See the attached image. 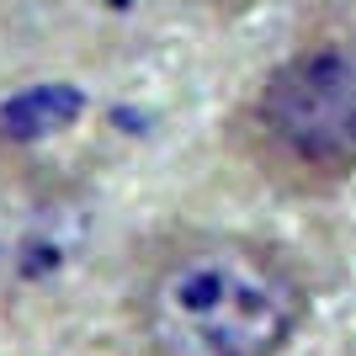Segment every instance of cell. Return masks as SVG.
<instances>
[{
  "label": "cell",
  "mask_w": 356,
  "mask_h": 356,
  "mask_svg": "<svg viewBox=\"0 0 356 356\" xmlns=\"http://www.w3.org/2000/svg\"><path fill=\"white\" fill-rule=\"evenodd\" d=\"M309 319V261L255 229H176L122 287L134 356H287Z\"/></svg>",
  "instance_id": "6da1fadb"
},
{
  "label": "cell",
  "mask_w": 356,
  "mask_h": 356,
  "mask_svg": "<svg viewBox=\"0 0 356 356\" xmlns=\"http://www.w3.org/2000/svg\"><path fill=\"white\" fill-rule=\"evenodd\" d=\"M223 149L266 192L330 202L356 181V27L309 32L229 106Z\"/></svg>",
  "instance_id": "7a4b0ae2"
},
{
  "label": "cell",
  "mask_w": 356,
  "mask_h": 356,
  "mask_svg": "<svg viewBox=\"0 0 356 356\" xmlns=\"http://www.w3.org/2000/svg\"><path fill=\"white\" fill-rule=\"evenodd\" d=\"M102 208L86 181L11 160L0 176V325L38 319L86 277Z\"/></svg>",
  "instance_id": "3957f363"
},
{
  "label": "cell",
  "mask_w": 356,
  "mask_h": 356,
  "mask_svg": "<svg viewBox=\"0 0 356 356\" xmlns=\"http://www.w3.org/2000/svg\"><path fill=\"white\" fill-rule=\"evenodd\" d=\"M192 6H208V11H245L255 0H192Z\"/></svg>",
  "instance_id": "277c9868"
},
{
  "label": "cell",
  "mask_w": 356,
  "mask_h": 356,
  "mask_svg": "<svg viewBox=\"0 0 356 356\" xmlns=\"http://www.w3.org/2000/svg\"><path fill=\"white\" fill-rule=\"evenodd\" d=\"M11 160H16V154H11V149H6V138H0V176L11 170Z\"/></svg>",
  "instance_id": "5b68a950"
}]
</instances>
